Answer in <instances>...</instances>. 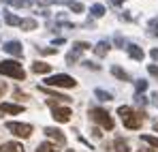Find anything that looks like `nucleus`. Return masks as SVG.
Here are the masks:
<instances>
[{
	"label": "nucleus",
	"instance_id": "obj_1",
	"mask_svg": "<svg viewBox=\"0 0 158 152\" xmlns=\"http://www.w3.org/2000/svg\"><path fill=\"white\" fill-rule=\"evenodd\" d=\"M118 114H120V118H122V122H124V127L126 128H139L141 127V122H143V116L141 114H137V111H132L128 105H122V107H118Z\"/></svg>",
	"mask_w": 158,
	"mask_h": 152
},
{
	"label": "nucleus",
	"instance_id": "obj_2",
	"mask_svg": "<svg viewBox=\"0 0 158 152\" xmlns=\"http://www.w3.org/2000/svg\"><path fill=\"white\" fill-rule=\"evenodd\" d=\"M0 75L13 77V79H24L26 71L22 69V64L17 60H4V62H0Z\"/></svg>",
	"mask_w": 158,
	"mask_h": 152
},
{
	"label": "nucleus",
	"instance_id": "obj_3",
	"mask_svg": "<svg viewBox=\"0 0 158 152\" xmlns=\"http://www.w3.org/2000/svg\"><path fill=\"white\" fill-rule=\"evenodd\" d=\"M90 118H92L96 124H101L103 128H107V131L113 128V118L107 114L105 109H101V107H92V109H90Z\"/></svg>",
	"mask_w": 158,
	"mask_h": 152
},
{
	"label": "nucleus",
	"instance_id": "obj_4",
	"mask_svg": "<svg viewBox=\"0 0 158 152\" xmlns=\"http://www.w3.org/2000/svg\"><path fill=\"white\" fill-rule=\"evenodd\" d=\"M47 86H53V88H75L77 81L73 79L71 75H64V73H58V75H52L45 79Z\"/></svg>",
	"mask_w": 158,
	"mask_h": 152
},
{
	"label": "nucleus",
	"instance_id": "obj_5",
	"mask_svg": "<svg viewBox=\"0 0 158 152\" xmlns=\"http://www.w3.org/2000/svg\"><path fill=\"white\" fill-rule=\"evenodd\" d=\"M6 128L15 137H22V139H26V137L32 135V124H26V122H6Z\"/></svg>",
	"mask_w": 158,
	"mask_h": 152
},
{
	"label": "nucleus",
	"instance_id": "obj_6",
	"mask_svg": "<svg viewBox=\"0 0 158 152\" xmlns=\"http://www.w3.org/2000/svg\"><path fill=\"white\" fill-rule=\"evenodd\" d=\"M52 105V114H53V120L56 122H69L71 120V109L69 107H58V105H53V103H49Z\"/></svg>",
	"mask_w": 158,
	"mask_h": 152
},
{
	"label": "nucleus",
	"instance_id": "obj_7",
	"mask_svg": "<svg viewBox=\"0 0 158 152\" xmlns=\"http://www.w3.org/2000/svg\"><path fill=\"white\" fill-rule=\"evenodd\" d=\"M88 47H90V43H85V41H77V43L73 45V50H71L69 54H66V62H69V64H73V62H77L79 54H81V51H85Z\"/></svg>",
	"mask_w": 158,
	"mask_h": 152
},
{
	"label": "nucleus",
	"instance_id": "obj_8",
	"mask_svg": "<svg viewBox=\"0 0 158 152\" xmlns=\"http://www.w3.org/2000/svg\"><path fill=\"white\" fill-rule=\"evenodd\" d=\"M45 135H47V137H52L53 141H56V144H60V146L66 141L64 133H62L60 128H56V127H45Z\"/></svg>",
	"mask_w": 158,
	"mask_h": 152
},
{
	"label": "nucleus",
	"instance_id": "obj_9",
	"mask_svg": "<svg viewBox=\"0 0 158 152\" xmlns=\"http://www.w3.org/2000/svg\"><path fill=\"white\" fill-rule=\"evenodd\" d=\"M4 51L11 54V56H15V58H22V54H24L19 41H9V43H4Z\"/></svg>",
	"mask_w": 158,
	"mask_h": 152
},
{
	"label": "nucleus",
	"instance_id": "obj_10",
	"mask_svg": "<svg viewBox=\"0 0 158 152\" xmlns=\"http://www.w3.org/2000/svg\"><path fill=\"white\" fill-rule=\"evenodd\" d=\"M24 105H15V103H0V114H22Z\"/></svg>",
	"mask_w": 158,
	"mask_h": 152
},
{
	"label": "nucleus",
	"instance_id": "obj_11",
	"mask_svg": "<svg viewBox=\"0 0 158 152\" xmlns=\"http://www.w3.org/2000/svg\"><path fill=\"white\" fill-rule=\"evenodd\" d=\"M32 71L39 73V75H47L52 71V64H47V62H34L32 64Z\"/></svg>",
	"mask_w": 158,
	"mask_h": 152
},
{
	"label": "nucleus",
	"instance_id": "obj_12",
	"mask_svg": "<svg viewBox=\"0 0 158 152\" xmlns=\"http://www.w3.org/2000/svg\"><path fill=\"white\" fill-rule=\"evenodd\" d=\"M126 50H128V56H131L132 60H143V58H145L143 50H141V47H137V45H128Z\"/></svg>",
	"mask_w": 158,
	"mask_h": 152
},
{
	"label": "nucleus",
	"instance_id": "obj_13",
	"mask_svg": "<svg viewBox=\"0 0 158 152\" xmlns=\"http://www.w3.org/2000/svg\"><path fill=\"white\" fill-rule=\"evenodd\" d=\"M0 152H24V146L22 144H17V141H9V144H4Z\"/></svg>",
	"mask_w": 158,
	"mask_h": 152
},
{
	"label": "nucleus",
	"instance_id": "obj_14",
	"mask_svg": "<svg viewBox=\"0 0 158 152\" xmlns=\"http://www.w3.org/2000/svg\"><path fill=\"white\" fill-rule=\"evenodd\" d=\"M109 47H111V45H109L107 41H101V43H98V45L94 47V54H96L98 58H105L107 54H109Z\"/></svg>",
	"mask_w": 158,
	"mask_h": 152
},
{
	"label": "nucleus",
	"instance_id": "obj_15",
	"mask_svg": "<svg viewBox=\"0 0 158 152\" xmlns=\"http://www.w3.org/2000/svg\"><path fill=\"white\" fill-rule=\"evenodd\" d=\"M111 75H115L118 79H122V81H128V79H131V75H128L124 69H120L118 64H113V67H111Z\"/></svg>",
	"mask_w": 158,
	"mask_h": 152
},
{
	"label": "nucleus",
	"instance_id": "obj_16",
	"mask_svg": "<svg viewBox=\"0 0 158 152\" xmlns=\"http://www.w3.org/2000/svg\"><path fill=\"white\" fill-rule=\"evenodd\" d=\"M4 22H6L9 26H19L22 20H19L17 15H13V13H9V11H4Z\"/></svg>",
	"mask_w": 158,
	"mask_h": 152
},
{
	"label": "nucleus",
	"instance_id": "obj_17",
	"mask_svg": "<svg viewBox=\"0 0 158 152\" xmlns=\"http://www.w3.org/2000/svg\"><path fill=\"white\" fill-rule=\"evenodd\" d=\"M66 7H69L71 11H75V13H83V4L77 2V0H66Z\"/></svg>",
	"mask_w": 158,
	"mask_h": 152
},
{
	"label": "nucleus",
	"instance_id": "obj_18",
	"mask_svg": "<svg viewBox=\"0 0 158 152\" xmlns=\"http://www.w3.org/2000/svg\"><path fill=\"white\" fill-rule=\"evenodd\" d=\"M4 4H11V7H30L32 0H2Z\"/></svg>",
	"mask_w": 158,
	"mask_h": 152
},
{
	"label": "nucleus",
	"instance_id": "obj_19",
	"mask_svg": "<svg viewBox=\"0 0 158 152\" xmlns=\"http://www.w3.org/2000/svg\"><path fill=\"white\" fill-rule=\"evenodd\" d=\"M94 94H96V99H101V101H111V99H113V97H111V92L101 90V88H96V90H94Z\"/></svg>",
	"mask_w": 158,
	"mask_h": 152
},
{
	"label": "nucleus",
	"instance_id": "obj_20",
	"mask_svg": "<svg viewBox=\"0 0 158 152\" xmlns=\"http://www.w3.org/2000/svg\"><path fill=\"white\" fill-rule=\"evenodd\" d=\"M19 26L24 28V30H34L36 28V20H32V17H28V20H22Z\"/></svg>",
	"mask_w": 158,
	"mask_h": 152
},
{
	"label": "nucleus",
	"instance_id": "obj_21",
	"mask_svg": "<svg viewBox=\"0 0 158 152\" xmlns=\"http://www.w3.org/2000/svg\"><path fill=\"white\" fill-rule=\"evenodd\" d=\"M113 146H115V152H128V144H126L122 137H118Z\"/></svg>",
	"mask_w": 158,
	"mask_h": 152
},
{
	"label": "nucleus",
	"instance_id": "obj_22",
	"mask_svg": "<svg viewBox=\"0 0 158 152\" xmlns=\"http://www.w3.org/2000/svg\"><path fill=\"white\" fill-rule=\"evenodd\" d=\"M90 13H92L94 17H103V15H105V7H103V4H92Z\"/></svg>",
	"mask_w": 158,
	"mask_h": 152
},
{
	"label": "nucleus",
	"instance_id": "obj_23",
	"mask_svg": "<svg viewBox=\"0 0 158 152\" xmlns=\"http://www.w3.org/2000/svg\"><path fill=\"white\" fill-rule=\"evenodd\" d=\"M36 152H58V150H56V146H53V144H49V141H43V144L36 148Z\"/></svg>",
	"mask_w": 158,
	"mask_h": 152
},
{
	"label": "nucleus",
	"instance_id": "obj_24",
	"mask_svg": "<svg viewBox=\"0 0 158 152\" xmlns=\"http://www.w3.org/2000/svg\"><path fill=\"white\" fill-rule=\"evenodd\" d=\"M141 139H143L145 144H150L152 148H156V150H158V137H152V135H141Z\"/></svg>",
	"mask_w": 158,
	"mask_h": 152
},
{
	"label": "nucleus",
	"instance_id": "obj_25",
	"mask_svg": "<svg viewBox=\"0 0 158 152\" xmlns=\"http://www.w3.org/2000/svg\"><path fill=\"white\" fill-rule=\"evenodd\" d=\"M135 88H137V92L141 94V92H145V90H148V81H145V79H139V81L135 84Z\"/></svg>",
	"mask_w": 158,
	"mask_h": 152
},
{
	"label": "nucleus",
	"instance_id": "obj_26",
	"mask_svg": "<svg viewBox=\"0 0 158 152\" xmlns=\"http://www.w3.org/2000/svg\"><path fill=\"white\" fill-rule=\"evenodd\" d=\"M148 71H150V75H152V77H158V67H156V64H150Z\"/></svg>",
	"mask_w": 158,
	"mask_h": 152
},
{
	"label": "nucleus",
	"instance_id": "obj_27",
	"mask_svg": "<svg viewBox=\"0 0 158 152\" xmlns=\"http://www.w3.org/2000/svg\"><path fill=\"white\" fill-rule=\"evenodd\" d=\"M150 56H152V60H156V62H158V47H154V50L150 51Z\"/></svg>",
	"mask_w": 158,
	"mask_h": 152
},
{
	"label": "nucleus",
	"instance_id": "obj_28",
	"mask_svg": "<svg viewBox=\"0 0 158 152\" xmlns=\"http://www.w3.org/2000/svg\"><path fill=\"white\" fill-rule=\"evenodd\" d=\"M41 54H56V50H53V47H43Z\"/></svg>",
	"mask_w": 158,
	"mask_h": 152
},
{
	"label": "nucleus",
	"instance_id": "obj_29",
	"mask_svg": "<svg viewBox=\"0 0 158 152\" xmlns=\"http://www.w3.org/2000/svg\"><path fill=\"white\" fill-rule=\"evenodd\" d=\"M4 92H6V84H4V81H0V97H2Z\"/></svg>",
	"mask_w": 158,
	"mask_h": 152
},
{
	"label": "nucleus",
	"instance_id": "obj_30",
	"mask_svg": "<svg viewBox=\"0 0 158 152\" xmlns=\"http://www.w3.org/2000/svg\"><path fill=\"white\" fill-rule=\"evenodd\" d=\"M150 26H152V28H156V30H158V17H154V20L150 22Z\"/></svg>",
	"mask_w": 158,
	"mask_h": 152
},
{
	"label": "nucleus",
	"instance_id": "obj_31",
	"mask_svg": "<svg viewBox=\"0 0 158 152\" xmlns=\"http://www.w3.org/2000/svg\"><path fill=\"white\" fill-rule=\"evenodd\" d=\"M122 2H124V0H111V4H113V7H120Z\"/></svg>",
	"mask_w": 158,
	"mask_h": 152
},
{
	"label": "nucleus",
	"instance_id": "obj_32",
	"mask_svg": "<svg viewBox=\"0 0 158 152\" xmlns=\"http://www.w3.org/2000/svg\"><path fill=\"white\" fill-rule=\"evenodd\" d=\"M139 152H156V150H139Z\"/></svg>",
	"mask_w": 158,
	"mask_h": 152
},
{
	"label": "nucleus",
	"instance_id": "obj_33",
	"mask_svg": "<svg viewBox=\"0 0 158 152\" xmlns=\"http://www.w3.org/2000/svg\"><path fill=\"white\" fill-rule=\"evenodd\" d=\"M154 131H158V122H156V124H154Z\"/></svg>",
	"mask_w": 158,
	"mask_h": 152
},
{
	"label": "nucleus",
	"instance_id": "obj_34",
	"mask_svg": "<svg viewBox=\"0 0 158 152\" xmlns=\"http://www.w3.org/2000/svg\"><path fill=\"white\" fill-rule=\"evenodd\" d=\"M66 152H73V150H66Z\"/></svg>",
	"mask_w": 158,
	"mask_h": 152
}]
</instances>
